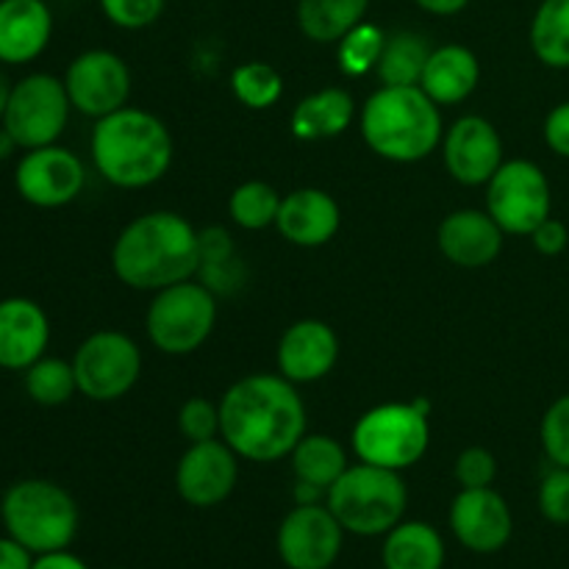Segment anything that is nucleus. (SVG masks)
I'll list each match as a JSON object with an SVG mask.
<instances>
[{"instance_id":"1","label":"nucleus","mask_w":569,"mask_h":569,"mask_svg":"<svg viewBox=\"0 0 569 569\" xmlns=\"http://www.w3.org/2000/svg\"><path fill=\"white\" fill-rule=\"evenodd\" d=\"M220 437L239 459L281 461L306 437L303 398L281 372L239 378L220 400Z\"/></svg>"},{"instance_id":"2","label":"nucleus","mask_w":569,"mask_h":569,"mask_svg":"<svg viewBox=\"0 0 569 569\" xmlns=\"http://www.w3.org/2000/svg\"><path fill=\"white\" fill-rule=\"evenodd\" d=\"M111 270L139 292L189 281L200 270V231L176 211L139 214L114 239Z\"/></svg>"},{"instance_id":"3","label":"nucleus","mask_w":569,"mask_h":569,"mask_svg":"<svg viewBox=\"0 0 569 569\" xmlns=\"http://www.w3.org/2000/svg\"><path fill=\"white\" fill-rule=\"evenodd\" d=\"M89 156L94 170L111 187L144 189L167 176L176 156V142L159 117L126 106L94 120Z\"/></svg>"},{"instance_id":"4","label":"nucleus","mask_w":569,"mask_h":569,"mask_svg":"<svg viewBox=\"0 0 569 569\" xmlns=\"http://www.w3.org/2000/svg\"><path fill=\"white\" fill-rule=\"evenodd\" d=\"M359 128L376 156L415 164L442 144V106L420 87H381L361 106Z\"/></svg>"},{"instance_id":"5","label":"nucleus","mask_w":569,"mask_h":569,"mask_svg":"<svg viewBox=\"0 0 569 569\" xmlns=\"http://www.w3.org/2000/svg\"><path fill=\"white\" fill-rule=\"evenodd\" d=\"M0 517L17 542L33 556L67 550L78 533V506L64 487L44 478H26L6 489Z\"/></svg>"},{"instance_id":"6","label":"nucleus","mask_w":569,"mask_h":569,"mask_svg":"<svg viewBox=\"0 0 569 569\" xmlns=\"http://www.w3.org/2000/svg\"><path fill=\"white\" fill-rule=\"evenodd\" d=\"M326 506L353 537H387L403 522L409 489L400 472L359 461L328 489Z\"/></svg>"},{"instance_id":"7","label":"nucleus","mask_w":569,"mask_h":569,"mask_svg":"<svg viewBox=\"0 0 569 569\" xmlns=\"http://www.w3.org/2000/svg\"><path fill=\"white\" fill-rule=\"evenodd\" d=\"M428 400L417 398L411 403H381L356 420L353 453L359 461L383 470L403 472L426 456L431 445L428 426Z\"/></svg>"},{"instance_id":"8","label":"nucleus","mask_w":569,"mask_h":569,"mask_svg":"<svg viewBox=\"0 0 569 569\" xmlns=\"http://www.w3.org/2000/svg\"><path fill=\"white\" fill-rule=\"evenodd\" d=\"M217 315V295L206 283L189 278L153 292L144 328L156 350L164 356H189L211 337Z\"/></svg>"},{"instance_id":"9","label":"nucleus","mask_w":569,"mask_h":569,"mask_svg":"<svg viewBox=\"0 0 569 569\" xmlns=\"http://www.w3.org/2000/svg\"><path fill=\"white\" fill-rule=\"evenodd\" d=\"M70 111L72 103L64 89V78H56L50 72H31L11 83L0 126L11 133L17 148H44V144L59 142Z\"/></svg>"},{"instance_id":"10","label":"nucleus","mask_w":569,"mask_h":569,"mask_svg":"<svg viewBox=\"0 0 569 569\" xmlns=\"http://www.w3.org/2000/svg\"><path fill=\"white\" fill-rule=\"evenodd\" d=\"M78 392L94 403L120 400L137 387L142 376V353L139 345L122 331H94L78 345L72 356Z\"/></svg>"},{"instance_id":"11","label":"nucleus","mask_w":569,"mask_h":569,"mask_svg":"<svg viewBox=\"0 0 569 569\" xmlns=\"http://www.w3.org/2000/svg\"><path fill=\"white\" fill-rule=\"evenodd\" d=\"M487 211L506 233L531 237L553 211V189L537 161L509 159L487 183Z\"/></svg>"},{"instance_id":"12","label":"nucleus","mask_w":569,"mask_h":569,"mask_svg":"<svg viewBox=\"0 0 569 569\" xmlns=\"http://www.w3.org/2000/svg\"><path fill=\"white\" fill-rule=\"evenodd\" d=\"M83 183H87V167L59 142L26 150L14 167L17 194L37 209L70 206L83 192Z\"/></svg>"},{"instance_id":"13","label":"nucleus","mask_w":569,"mask_h":569,"mask_svg":"<svg viewBox=\"0 0 569 569\" xmlns=\"http://www.w3.org/2000/svg\"><path fill=\"white\" fill-rule=\"evenodd\" d=\"M64 89L78 114L92 120L120 111L131 98V70L111 50H83L64 72Z\"/></svg>"},{"instance_id":"14","label":"nucleus","mask_w":569,"mask_h":569,"mask_svg":"<svg viewBox=\"0 0 569 569\" xmlns=\"http://www.w3.org/2000/svg\"><path fill=\"white\" fill-rule=\"evenodd\" d=\"M345 533L326 503L295 506L278 526L276 548L289 569H331L342 553Z\"/></svg>"},{"instance_id":"15","label":"nucleus","mask_w":569,"mask_h":569,"mask_svg":"<svg viewBox=\"0 0 569 569\" xmlns=\"http://www.w3.org/2000/svg\"><path fill=\"white\" fill-rule=\"evenodd\" d=\"M239 481V456L226 439L192 442L176 467V489L183 503L211 509L231 498Z\"/></svg>"},{"instance_id":"16","label":"nucleus","mask_w":569,"mask_h":569,"mask_svg":"<svg viewBox=\"0 0 569 569\" xmlns=\"http://www.w3.org/2000/svg\"><path fill=\"white\" fill-rule=\"evenodd\" d=\"M442 159L453 181L487 187L503 164V139L487 117H459L442 137Z\"/></svg>"},{"instance_id":"17","label":"nucleus","mask_w":569,"mask_h":569,"mask_svg":"<svg viewBox=\"0 0 569 569\" xmlns=\"http://www.w3.org/2000/svg\"><path fill=\"white\" fill-rule=\"evenodd\" d=\"M450 531L472 553H498L515 533L509 503L492 487L461 489L450 503Z\"/></svg>"},{"instance_id":"18","label":"nucleus","mask_w":569,"mask_h":569,"mask_svg":"<svg viewBox=\"0 0 569 569\" xmlns=\"http://www.w3.org/2000/svg\"><path fill=\"white\" fill-rule=\"evenodd\" d=\"M339 339L333 328L322 320H298L283 331L278 342V372L287 381L315 383L322 381L337 367Z\"/></svg>"},{"instance_id":"19","label":"nucleus","mask_w":569,"mask_h":569,"mask_svg":"<svg viewBox=\"0 0 569 569\" xmlns=\"http://www.w3.org/2000/svg\"><path fill=\"white\" fill-rule=\"evenodd\" d=\"M506 231L489 211L459 209L450 211L437 231V244L445 259L465 270L489 267L503 250Z\"/></svg>"},{"instance_id":"20","label":"nucleus","mask_w":569,"mask_h":569,"mask_svg":"<svg viewBox=\"0 0 569 569\" xmlns=\"http://www.w3.org/2000/svg\"><path fill=\"white\" fill-rule=\"evenodd\" d=\"M50 345V320L31 298L0 300V370L26 372Z\"/></svg>"},{"instance_id":"21","label":"nucleus","mask_w":569,"mask_h":569,"mask_svg":"<svg viewBox=\"0 0 569 569\" xmlns=\"http://www.w3.org/2000/svg\"><path fill=\"white\" fill-rule=\"evenodd\" d=\"M339 226H342V211L326 189L303 187L281 198L276 228L287 242L298 248H322L337 237Z\"/></svg>"},{"instance_id":"22","label":"nucleus","mask_w":569,"mask_h":569,"mask_svg":"<svg viewBox=\"0 0 569 569\" xmlns=\"http://www.w3.org/2000/svg\"><path fill=\"white\" fill-rule=\"evenodd\" d=\"M53 14L44 0H0V64L22 67L48 50Z\"/></svg>"},{"instance_id":"23","label":"nucleus","mask_w":569,"mask_h":569,"mask_svg":"<svg viewBox=\"0 0 569 569\" xmlns=\"http://www.w3.org/2000/svg\"><path fill=\"white\" fill-rule=\"evenodd\" d=\"M478 81H481L478 56L465 44H442L428 56L420 89L437 106H456L476 92Z\"/></svg>"},{"instance_id":"24","label":"nucleus","mask_w":569,"mask_h":569,"mask_svg":"<svg viewBox=\"0 0 569 569\" xmlns=\"http://www.w3.org/2000/svg\"><path fill=\"white\" fill-rule=\"evenodd\" d=\"M356 117L353 94L342 87H328L300 100L289 117V128L303 142L342 137Z\"/></svg>"},{"instance_id":"25","label":"nucleus","mask_w":569,"mask_h":569,"mask_svg":"<svg viewBox=\"0 0 569 569\" xmlns=\"http://www.w3.org/2000/svg\"><path fill=\"white\" fill-rule=\"evenodd\" d=\"M445 556V539L431 522H398L383 537V569H442Z\"/></svg>"},{"instance_id":"26","label":"nucleus","mask_w":569,"mask_h":569,"mask_svg":"<svg viewBox=\"0 0 569 569\" xmlns=\"http://www.w3.org/2000/svg\"><path fill=\"white\" fill-rule=\"evenodd\" d=\"M370 0H298V26L317 44L339 42L365 22Z\"/></svg>"},{"instance_id":"27","label":"nucleus","mask_w":569,"mask_h":569,"mask_svg":"<svg viewBox=\"0 0 569 569\" xmlns=\"http://www.w3.org/2000/svg\"><path fill=\"white\" fill-rule=\"evenodd\" d=\"M289 459H292L295 481L315 483L322 489H331L350 467L342 445L326 433H306L292 448Z\"/></svg>"},{"instance_id":"28","label":"nucleus","mask_w":569,"mask_h":569,"mask_svg":"<svg viewBox=\"0 0 569 569\" xmlns=\"http://www.w3.org/2000/svg\"><path fill=\"white\" fill-rule=\"evenodd\" d=\"M428 56H431V48H428V42L420 33H389L376 67L381 87H420Z\"/></svg>"},{"instance_id":"29","label":"nucleus","mask_w":569,"mask_h":569,"mask_svg":"<svg viewBox=\"0 0 569 569\" xmlns=\"http://www.w3.org/2000/svg\"><path fill=\"white\" fill-rule=\"evenodd\" d=\"M531 50L550 70H569V0H542L531 20Z\"/></svg>"},{"instance_id":"30","label":"nucleus","mask_w":569,"mask_h":569,"mask_svg":"<svg viewBox=\"0 0 569 569\" xmlns=\"http://www.w3.org/2000/svg\"><path fill=\"white\" fill-rule=\"evenodd\" d=\"M22 387L26 395L39 406H64L72 395L78 392L76 370L72 361L56 359V356H42L22 372Z\"/></svg>"},{"instance_id":"31","label":"nucleus","mask_w":569,"mask_h":569,"mask_svg":"<svg viewBox=\"0 0 569 569\" xmlns=\"http://www.w3.org/2000/svg\"><path fill=\"white\" fill-rule=\"evenodd\" d=\"M281 198L276 187L264 181H244L228 198V214L244 231H264L276 226Z\"/></svg>"},{"instance_id":"32","label":"nucleus","mask_w":569,"mask_h":569,"mask_svg":"<svg viewBox=\"0 0 569 569\" xmlns=\"http://www.w3.org/2000/svg\"><path fill=\"white\" fill-rule=\"evenodd\" d=\"M233 98L253 111L272 109L283 94V78L267 61H244L231 72Z\"/></svg>"},{"instance_id":"33","label":"nucleus","mask_w":569,"mask_h":569,"mask_svg":"<svg viewBox=\"0 0 569 569\" xmlns=\"http://www.w3.org/2000/svg\"><path fill=\"white\" fill-rule=\"evenodd\" d=\"M383 42H387V33L381 28L372 26V22H359L353 31H348L337 42L339 70L348 78H361L372 72L378 67V59H381Z\"/></svg>"},{"instance_id":"34","label":"nucleus","mask_w":569,"mask_h":569,"mask_svg":"<svg viewBox=\"0 0 569 569\" xmlns=\"http://www.w3.org/2000/svg\"><path fill=\"white\" fill-rule=\"evenodd\" d=\"M539 439L550 465L569 467V395H561L548 406L539 426Z\"/></svg>"},{"instance_id":"35","label":"nucleus","mask_w":569,"mask_h":569,"mask_svg":"<svg viewBox=\"0 0 569 569\" xmlns=\"http://www.w3.org/2000/svg\"><path fill=\"white\" fill-rule=\"evenodd\" d=\"M178 428L192 442H209L220 437V406L209 398H189L178 411Z\"/></svg>"},{"instance_id":"36","label":"nucleus","mask_w":569,"mask_h":569,"mask_svg":"<svg viewBox=\"0 0 569 569\" xmlns=\"http://www.w3.org/2000/svg\"><path fill=\"white\" fill-rule=\"evenodd\" d=\"M539 511L553 526H569V467H556L545 472L539 483Z\"/></svg>"},{"instance_id":"37","label":"nucleus","mask_w":569,"mask_h":569,"mask_svg":"<svg viewBox=\"0 0 569 569\" xmlns=\"http://www.w3.org/2000/svg\"><path fill=\"white\" fill-rule=\"evenodd\" d=\"M164 3L167 0H100V9L117 28L139 31L159 20Z\"/></svg>"},{"instance_id":"38","label":"nucleus","mask_w":569,"mask_h":569,"mask_svg":"<svg viewBox=\"0 0 569 569\" xmlns=\"http://www.w3.org/2000/svg\"><path fill=\"white\" fill-rule=\"evenodd\" d=\"M453 478L461 489L492 487L498 478V461L487 448H467L456 456Z\"/></svg>"},{"instance_id":"39","label":"nucleus","mask_w":569,"mask_h":569,"mask_svg":"<svg viewBox=\"0 0 569 569\" xmlns=\"http://www.w3.org/2000/svg\"><path fill=\"white\" fill-rule=\"evenodd\" d=\"M237 259V248L226 228L211 226L200 231V267L206 264H226Z\"/></svg>"},{"instance_id":"40","label":"nucleus","mask_w":569,"mask_h":569,"mask_svg":"<svg viewBox=\"0 0 569 569\" xmlns=\"http://www.w3.org/2000/svg\"><path fill=\"white\" fill-rule=\"evenodd\" d=\"M542 133H545V142H548V148L553 150L556 156L569 159V100L553 106V109L548 111Z\"/></svg>"},{"instance_id":"41","label":"nucleus","mask_w":569,"mask_h":569,"mask_svg":"<svg viewBox=\"0 0 569 569\" xmlns=\"http://www.w3.org/2000/svg\"><path fill=\"white\" fill-rule=\"evenodd\" d=\"M531 242L533 248L539 250L542 256H559L565 253L567 244H569V231L561 220H556L553 214L548 217L545 222H539L531 233Z\"/></svg>"},{"instance_id":"42","label":"nucleus","mask_w":569,"mask_h":569,"mask_svg":"<svg viewBox=\"0 0 569 569\" xmlns=\"http://www.w3.org/2000/svg\"><path fill=\"white\" fill-rule=\"evenodd\" d=\"M33 553L14 537L0 539V569H31Z\"/></svg>"},{"instance_id":"43","label":"nucleus","mask_w":569,"mask_h":569,"mask_svg":"<svg viewBox=\"0 0 569 569\" xmlns=\"http://www.w3.org/2000/svg\"><path fill=\"white\" fill-rule=\"evenodd\" d=\"M31 569H89L87 561L78 559L70 550H53V553H42L33 559Z\"/></svg>"},{"instance_id":"44","label":"nucleus","mask_w":569,"mask_h":569,"mask_svg":"<svg viewBox=\"0 0 569 569\" xmlns=\"http://www.w3.org/2000/svg\"><path fill=\"white\" fill-rule=\"evenodd\" d=\"M328 489L315 487V483L306 481H295V506H315V503H326Z\"/></svg>"},{"instance_id":"45","label":"nucleus","mask_w":569,"mask_h":569,"mask_svg":"<svg viewBox=\"0 0 569 569\" xmlns=\"http://www.w3.org/2000/svg\"><path fill=\"white\" fill-rule=\"evenodd\" d=\"M422 11L428 14H437V17H450V14H459L470 0H415Z\"/></svg>"},{"instance_id":"46","label":"nucleus","mask_w":569,"mask_h":569,"mask_svg":"<svg viewBox=\"0 0 569 569\" xmlns=\"http://www.w3.org/2000/svg\"><path fill=\"white\" fill-rule=\"evenodd\" d=\"M14 150H17V142H14V139H11V133L6 131L3 126H0V161L9 159V156L14 153Z\"/></svg>"},{"instance_id":"47","label":"nucleus","mask_w":569,"mask_h":569,"mask_svg":"<svg viewBox=\"0 0 569 569\" xmlns=\"http://www.w3.org/2000/svg\"><path fill=\"white\" fill-rule=\"evenodd\" d=\"M9 92H11V83L6 81L3 70H0V120H3V111H6V103H9Z\"/></svg>"},{"instance_id":"48","label":"nucleus","mask_w":569,"mask_h":569,"mask_svg":"<svg viewBox=\"0 0 569 569\" xmlns=\"http://www.w3.org/2000/svg\"><path fill=\"white\" fill-rule=\"evenodd\" d=\"M117 569H122V567H117Z\"/></svg>"}]
</instances>
